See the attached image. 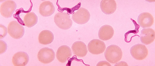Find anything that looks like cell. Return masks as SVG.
<instances>
[{
  "label": "cell",
  "instance_id": "1",
  "mask_svg": "<svg viewBox=\"0 0 155 66\" xmlns=\"http://www.w3.org/2000/svg\"><path fill=\"white\" fill-rule=\"evenodd\" d=\"M104 55L107 61L114 64L120 61L122 56L121 49L118 46L111 45L106 48Z\"/></svg>",
  "mask_w": 155,
  "mask_h": 66
},
{
  "label": "cell",
  "instance_id": "2",
  "mask_svg": "<svg viewBox=\"0 0 155 66\" xmlns=\"http://www.w3.org/2000/svg\"><path fill=\"white\" fill-rule=\"evenodd\" d=\"M54 22L60 28L63 29H69L72 24V21L70 16L65 13L59 12L54 17Z\"/></svg>",
  "mask_w": 155,
  "mask_h": 66
},
{
  "label": "cell",
  "instance_id": "3",
  "mask_svg": "<svg viewBox=\"0 0 155 66\" xmlns=\"http://www.w3.org/2000/svg\"><path fill=\"white\" fill-rule=\"evenodd\" d=\"M8 32L13 38L18 39L22 38L24 33V27L16 21L11 22L7 27Z\"/></svg>",
  "mask_w": 155,
  "mask_h": 66
},
{
  "label": "cell",
  "instance_id": "4",
  "mask_svg": "<svg viewBox=\"0 0 155 66\" xmlns=\"http://www.w3.org/2000/svg\"><path fill=\"white\" fill-rule=\"evenodd\" d=\"M130 53L132 57L135 59L141 60L145 59L148 54V51L144 45L138 44L131 47Z\"/></svg>",
  "mask_w": 155,
  "mask_h": 66
},
{
  "label": "cell",
  "instance_id": "5",
  "mask_svg": "<svg viewBox=\"0 0 155 66\" xmlns=\"http://www.w3.org/2000/svg\"><path fill=\"white\" fill-rule=\"evenodd\" d=\"M55 54L53 49L47 47H44L38 51V59L41 62L47 64L53 61L55 58Z\"/></svg>",
  "mask_w": 155,
  "mask_h": 66
},
{
  "label": "cell",
  "instance_id": "6",
  "mask_svg": "<svg viewBox=\"0 0 155 66\" xmlns=\"http://www.w3.org/2000/svg\"><path fill=\"white\" fill-rule=\"evenodd\" d=\"M88 48V51L92 54L98 55L104 51L106 45L103 41L98 39H94L89 43Z\"/></svg>",
  "mask_w": 155,
  "mask_h": 66
},
{
  "label": "cell",
  "instance_id": "7",
  "mask_svg": "<svg viewBox=\"0 0 155 66\" xmlns=\"http://www.w3.org/2000/svg\"><path fill=\"white\" fill-rule=\"evenodd\" d=\"M90 17L88 11L84 8L81 7L72 15V19L77 23L83 24L88 21Z\"/></svg>",
  "mask_w": 155,
  "mask_h": 66
},
{
  "label": "cell",
  "instance_id": "8",
  "mask_svg": "<svg viewBox=\"0 0 155 66\" xmlns=\"http://www.w3.org/2000/svg\"><path fill=\"white\" fill-rule=\"evenodd\" d=\"M17 7L16 3L12 0H7L0 6V13L5 18L11 17Z\"/></svg>",
  "mask_w": 155,
  "mask_h": 66
},
{
  "label": "cell",
  "instance_id": "9",
  "mask_svg": "<svg viewBox=\"0 0 155 66\" xmlns=\"http://www.w3.org/2000/svg\"><path fill=\"white\" fill-rule=\"evenodd\" d=\"M72 55L70 48L66 45H63L58 49L56 53V57L58 61L61 63L66 62L68 58Z\"/></svg>",
  "mask_w": 155,
  "mask_h": 66
},
{
  "label": "cell",
  "instance_id": "10",
  "mask_svg": "<svg viewBox=\"0 0 155 66\" xmlns=\"http://www.w3.org/2000/svg\"><path fill=\"white\" fill-rule=\"evenodd\" d=\"M29 58L28 55L23 51H19L13 55L12 62L15 66H24L28 63Z\"/></svg>",
  "mask_w": 155,
  "mask_h": 66
},
{
  "label": "cell",
  "instance_id": "11",
  "mask_svg": "<svg viewBox=\"0 0 155 66\" xmlns=\"http://www.w3.org/2000/svg\"><path fill=\"white\" fill-rule=\"evenodd\" d=\"M155 37V31L152 29H144L141 31L140 39L144 44L148 45L154 41Z\"/></svg>",
  "mask_w": 155,
  "mask_h": 66
},
{
  "label": "cell",
  "instance_id": "12",
  "mask_svg": "<svg viewBox=\"0 0 155 66\" xmlns=\"http://www.w3.org/2000/svg\"><path fill=\"white\" fill-rule=\"evenodd\" d=\"M137 21L138 24L143 28L150 27L154 22L152 16L148 12H144L140 14L138 17Z\"/></svg>",
  "mask_w": 155,
  "mask_h": 66
},
{
  "label": "cell",
  "instance_id": "13",
  "mask_svg": "<svg viewBox=\"0 0 155 66\" xmlns=\"http://www.w3.org/2000/svg\"><path fill=\"white\" fill-rule=\"evenodd\" d=\"M100 7L103 13L110 15L115 11L117 8V4L114 0H102L100 3Z\"/></svg>",
  "mask_w": 155,
  "mask_h": 66
},
{
  "label": "cell",
  "instance_id": "14",
  "mask_svg": "<svg viewBox=\"0 0 155 66\" xmlns=\"http://www.w3.org/2000/svg\"><path fill=\"white\" fill-rule=\"evenodd\" d=\"M71 49L73 54L79 57H84L88 53L86 45L81 41L75 42L72 45Z\"/></svg>",
  "mask_w": 155,
  "mask_h": 66
},
{
  "label": "cell",
  "instance_id": "15",
  "mask_svg": "<svg viewBox=\"0 0 155 66\" xmlns=\"http://www.w3.org/2000/svg\"><path fill=\"white\" fill-rule=\"evenodd\" d=\"M55 11V7L52 3L50 1H44L40 5L39 12L42 16H50L54 13Z\"/></svg>",
  "mask_w": 155,
  "mask_h": 66
},
{
  "label": "cell",
  "instance_id": "16",
  "mask_svg": "<svg viewBox=\"0 0 155 66\" xmlns=\"http://www.w3.org/2000/svg\"><path fill=\"white\" fill-rule=\"evenodd\" d=\"M114 30L109 25H105L100 29L98 33L99 38L103 41H106L111 39L113 35Z\"/></svg>",
  "mask_w": 155,
  "mask_h": 66
},
{
  "label": "cell",
  "instance_id": "17",
  "mask_svg": "<svg viewBox=\"0 0 155 66\" xmlns=\"http://www.w3.org/2000/svg\"><path fill=\"white\" fill-rule=\"evenodd\" d=\"M54 39V36L51 31L46 30L41 31L39 34V43L43 45H47L51 43Z\"/></svg>",
  "mask_w": 155,
  "mask_h": 66
},
{
  "label": "cell",
  "instance_id": "18",
  "mask_svg": "<svg viewBox=\"0 0 155 66\" xmlns=\"http://www.w3.org/2000/svg\"><path fill=\"white\" fill-rule=\"evenodd\" d=\"M24 21L25 26L31 27L37 23L38 17L34 12H30L26 14L24 17Z\"/></svg>",
  "mask_w": 155,
  "mask_h": 66
},
{
  "label": "cell",
  "instance_id": "19",
  "mask_svg": "<svg viewBox=\"0 0 155 66\" xmlns=\"http://www.w3.org/2000/svg\"><path fill=\"white\" fill-rule=\"evenodd\" d=\"M131 20L132 21L135 26V29L134 30H132L129 31L126 33L125 34V41H126L127 36L131 33H134V34H135L138 33L139 31L138 29L140 27L139 25L137 24L136 21L131 18Z\"/></svg>",
  "mask_w": 155,
  "mask_h": 66
},
{
  "label": "cell",
  "instance_id": "20",
  "mask_svg": "<svg viewBox=\"0 0 155 66\" xmlns=\"http://www.w3.org/2000/svg\"><path fill=\"white\" fill-rule=\"evenodd\" d=\"M81 6V3H79L78 5L74 7L71 8V9L67 8H61L62 9H60L58 7V10L59 11H61L62 10V11H64L65 10L67 11V12L69 14H72L74 13V12L75 11L78 9Z\"/></svg>",
  "mask_w": 155,
  "mask_h": 66
},
{
  "label": "cell",
  "instance_id": "21",
  "mask_svg": "<svg viewBox=\"0 0 155 66\" xmlns=\"http://www.w3.org/2000/svg\"><path fill=\"white\" fill-rule=\"evenodd\" d=\"M7 33V28L5 26L0 24V39L5 37Z\"/></svg>",
  "mask_w": 155,
  "mask_h": 66
},
{
  "label": "cell",
  "instance_id": "22",
  "mask_svg": "<svg viewBox=\"0 0 155 66\" xmlns=\"http://www.w3.org/2000/svg\"><path fill=\"white\" fill-rule=\"evenodd\" d=\"M0 54L5 52L7 49V45L4 41L0 40Z\"/></svg>",
  "mask_w": 155,
  "mask_h": 66
},
{
  "label": "cell",
  "instance_id": "23",
  "mask_svg": "<svg viewBox=\"0 0 155 66\" xmlns=\"http://www.w3.org/2000/svg\"><path fill=\"white\" fill-rule=\"evenodd\" d=\"M97 66H111L108 62L105 61H102L99 62L97 64Z\"/></svg>",
  "mask_w": 155,
  "mask_h": 66
},
{
  "label": "cell",
  "instance_id": "24",
  "mask_svg": "<svg viewBox=\"0 0 155 66\" xmlns=\"http://www.w3.org/2000/svg\"><path fill=\"white\" fill-rule=\"evenodd\" d=\"M115 66H128V65L126 63L121 61L115 64Z\"/></svg>",
  "mask_w": 155,
  "mask_h": 66
}]
</instances>
